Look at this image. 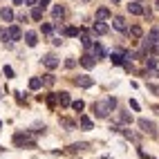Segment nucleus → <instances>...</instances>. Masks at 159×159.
<instances>
[{
    "mask_svg": "<svg viewBox=\"0 0 159 159\" xmlns=\"http://www.w3.org/2000/svg\"><path fill=\"white\" fill-rule=\"evenodd\" d=\"M14 143L16 146H20V148H34L36 146V139H34V137H31L29 132H16L14 134Z\"/></svg>",
    "mask_w": 159,
    "mask_h": 159,
    "instance_id": "nucleus-1",
    "label": "nucleus"
},
{
    "mask_svg": "<svg viewBox=\"0 0 159 159\" xmlns=\"http://www.w3.org/2000/svg\"><path fill=\"white\" fill-rule=\"evenodd\" d=\"M92 110H94V114L99 116V119H108V114L112 112V108L108 105V101H97L92 105Z\"/></svg>",
    "mask_w": 159,
    "mask_h": 159,
    "instance_id": "nucleus-2",
    "label": "nucleus"
},
{
    "mask_svg": "<svg viewBox=\"0 0 159 159\" xmlns=\"http://www.w3.org/2000/svg\"><path fill=\"white\" fill-rule=\"evenodd\" d=\"M139 128L146 132V134H150V137H157V125L152 121H148V119H139Z\"/></svg>",
    "mask_w": 159,
    "mask_h": 159,
    "instance_id": "nucleus-3",
    "label": "nucleus"
},
{
    "mask_svg": "<svg viewBox=\"0 0 159 159\" xmlns=\"http://www.w3.org/2000/svg\"><path fill=\"white\" fill-rule=\"evenodd\" d=\"M74 83H76L79 88H92V85H94V79L88 76V74H81V76L74 79Z\"/></svg>",
    "mask_w": 159,
    "mask_h": 159,
    "instance_id": "nucleus-4",
    "label": "nucleus"
},
{
    "mask_svg": "<svg viewBox=\"0 0 159 159\" xmlns=\"http://www.w3.org/2000/svg\"><path fill=\"white\" fill-rule=\"evenodd\" d=\"M79 63H81V65L85 67V70H92L94 65H97V58H94V56H90V54H83V56L79 58Z\"/></svg>",
    "mask_w": 159,
    "mask_h": 159,
    "instance_id": "nucleus-5",
    "label": "nucleus"
},
{
    "mask_svg": "<svg viewBox=\"0 0 159 159\" xmlns=\"http://www.w3.org/2000/svg\"><path fill=\"white\" fill-rule=\"evenodd\" d=\"M157 43H159V31H157V29H150V34L146 36L143 45H146V47H150V45H157Z\"/></svg>",
    "mask_w": 159,
    "mask_h": 159,
    "instance_id": "nucleus-6",
    "label": "nucleus"
},
{
    "mask_svg": "<svg viewBox=\"0 0 159 159\" xmlns=\"http://www.w3.org/2000/svg\"><path fill=\"white\" fill-rule=\"evenodd\" d=\"M7 38H9V40H20V38H23V31H20V27L11 25V27L7 29Z\"/></svg>",
    "mask_w": 159,
    "mask_h": 159,
    "instance_id": "nucleus-7",
    "label": "nucleus"
},
{
    "mask_svg": "<svg viewBox=\"0 0 159 159\" xmlns=\"http://www.w3.org/2000/svg\"><path fill=\"white\" fill-rule=\"evenodd\" d=\"M58 63H61V61H58L56 56H52V54L43 58V65H45L47 70H56V67H58Z\"/></svg>",
    "mask_w": 159,
    "mask_h": 159,
    "instance_id": "nucleus-8",
    "label": "nucleus"
},
{
    "mask_svg": "<svg viewBox=\"0 0 159 159\" xmlns=\"http://www.w3.org/2000/svg\"><path fill=\"white\" fill-rule=\"evenodd\" d=\"M92 31H94V34H99V36H103V34H108V25H105L103 20H97V23L92 25Z\"/></svg>",
    "mask_w": 159,
    "mask_h": 159,
    "instance_id": "nucleus-9",
    "label": "nucleus"
},
{
    "mask_svg": "<svg viewBox=\"0 0 159 159\" xmlns=\"http://www.w3.org/2000/svg\"><path fill=\"white\" fill-rule=\"evenodd\" d=\"M112 25H114L116 31H128V27H125V18H121V16H114Z\"/></svg>",
    "mask_w": 159,
    "mask_h": 159,
    "instance_id": "nucleus-10",
    "label": "nucleus"
},
{
    "mask_svg": "<svg viewBox=\"0 0 159 159\" xmlns=\"http://www.w3.org/2000/svg\"><path fill=\"white\" fill-rule=\"evenodd\" d=\"M79 125H81L83 130H92V128H94V123H92V119H88L85 114H81V119H79Z\"/></svg>",
    "mask_w": 159,
    "mask_h": 159,
    "instance_id": "nucleus-11",
    "label": "nucleus"
},
{
    "mask_svg": "<svg viewBox=\"0 0 159 159\" xmlns=\"http://www.w3.org/2000/svg\"><path fill=\"white\" fill-rule=\"evenodd\" d=\"M128 11H130L132 16H141V14H143V7H141L139 2H130V5H128Z\"/></svg>",
    "mask_w": 159,
    "mask_h": 159,
    "instance_id": "nucleus-12",
    "label": "nucleus"
},
{
    "mask_svg": "<svg viewBox=\"0 0 159 159\" xmlns=\"http://www.w3.org/2000/svg\"><path fill=\"white\" fill-rule=\"evenodd\" d=\"M112 14H110V9L108 7H99L97 9V20H108Z\"/></svg>",
    "mask_w": 159,
    "mask_h": 159,
    "instance_id": "nucleus-13",
    "label": "nucleus"
},
{
    "mask_svg": "<svg viewBox=\"0 0 159 159\" xmlns=\"http://www.w3.org/2000/svg\"><path fill=\"white\" fill-rule=\"evenodd\" d=\"M25 43H27L29 47H36V43H38V36L34 34V31H27V34H25Z\"/></svg>",
    "mask_w": 159,
    "mask_h": 159,
    "instance_id": "nucleus-14",
    "label": "nucleus"
},
{
    "mask_svg": "<svg viewBox=\"0 0 159 159\" xmlns=\"http://www.w3.org/2000/svg\"><path fill=\"white\" fill-rule=\"evenodd\" d=\"M56 101L61 103V105H70L72 101H70V94L67 92H56Z\"/></svg>",
    "mask_w": 159,
    "mask_h": 159,
    "instance_id": "nucleus-15",
    "label": "nucleus"
},
{
    "mask_svg": "<svg viewBox=\"0 0 159 159\" xmlns=\"http://www.w3.org/2000/svg\"><path fill=\"white\" fill-rule=\"evenodd\" d=\"M0 18H2L5 23H11V20H14V11H11V9H2V11H0Z\"/></svg>",
    "mask_w": 159,
    "mask_h": 159,
    "instance_id": "nucleus-16",
    "label": "nucleus"
},
{
    "mask_svg": "<svg viewBox=\"0 0 159 159\" xmlns=\"http://www.w3.org/2000/svg\"><path fill=\"white\" fill-rule=\"evenodd\" d=\"M40 88H43V81H40V79H29V90H40Z\"/></svg>",
    "mask_w": 159,
    "mask_h": 159,
    "instance_id": "nucleus-17",
    "label": "nucleus"
},
{
    "mask_svg": "<svg viewBox=\"0 0 159 159\" xmlns=\"http://www.w3.org/2000/svg\"><path fill=\"white\" fill-rule=\"evenodd\" d=\"M110 61H112V65H125L123 54H112V56H110Z\"/></svg>",
    "mask_w": 159,
    "mask_h": 159,
    "instance_id": "nucleus-18",
    "label": "nucleus"
},
{
    "mask_svg": "<svg viewBox=\"0 0 159 159\" xmlns=\"http://www.w3.org/2000/svg\"><path fill=\"white\" fill-rule=\"evenodd\" d=\"M31 18H34V20H43V9L34 7V9H31Z\"/></svg>",
    "mask_w": 159,
    "mask_h": 159,
    "instance_id": "nucleus-19",
    "label": "nucleus"
},
{
    "mask_svg": "<svg viewBox=\"0 0 159 159\" xmlns=\"http://www.w3.org/2000/svg\"><path fill=\"white\" fill-rule=\"evenodd\" d=\"M52 14H54V18H63V16H65V9H63L61 5H56L54 9H52Z\"/></svg>",
    "mask_w": 159,
    "mask_h": 159,
    "instance_id": "nucleus-20",
    "label": "nucleus"
},
{
    "mask_svg": "<svg viewBox=\"0 0 159 159\" xmlns=\"http://www.w3.org/2000/svg\"><path fill=\"white\" fill-rule=\"evenodd\" d=\"M130 36H132V38H141V27L134 25V27L130 29Z\"/></svg>",
    "mask_w": 159,
    "mask_h": 159,
    "instance_id": "nucleus-21",
    "label": "nucleus"
},
{
    "mask_svg": "<svg viewBox=\"0 0 159 159\" xmlns=\"http://www.w3.org/2000/svg\"><path fill=\"white\" fill-rule=\"evenodd\" d=\"M40 81H43L45 85H54V81H56V79H54V74H45V79H40Z\"/></svg>",
    "mask_w": 159,
    "mask_h": 159,
    "instance_id": "nucleus-22",
    "label": "nucleus"
},
{
    "mask_svg": "<svg viewBox=\"0 0 159 159\" xmlns=\"http://www.w3.org/2000/svg\"><path fill=\"white\" fill-rule=\"evenodd\" d=\"M70 105H72V108H74V110H76V112H81L83 108H85V103H83V101H72Z\"/></svg>",
    "mask_w": 159,
    "mask_h": 159,
    "instance_id": "nucleus-23",
    "label": "nucleus"
},
{
    "mask_svg": "<svg viewBox=\"0 0 159 159\" xmlns=\"http://www.w3.org/2000/svg\"><path fill=\"white\" fill-rule=\"evenodd\" d=\"M81 43H83V47H85V49H90V47H92V38L83 34V38H81Z\"/></svg>",
    "mask_w": 159,
    "mask_h": 159,
    "instance_id": "nucleus-24",
    "label": "nucleus"
},
{
    "mask_svg": "<svg viewBox=\"0 0 159 159\" xmlns=\"http://www.w3.org/2000/svg\"><path fill=\"white\" fill-rule=\"evenodd\" d=\"M119 119H121V123H132V116H130L128 112H121V114H119Z\"/></svg>",
    "mask_w": 159,
    "mask_h": 159,
    "instance_id": "nucleus-25",
    "label": "nucleus"
},
{
    "mask_svg": "<svg viewBox=\"0 0 159 159\" xmlns=\"http://www.w3.org/2000/svg\"><path fill=\"white\" fill-rule=\"evenodd\" d=\"M92 49H94V56H105V49L101 45H92Z\"/></svg>",
    "mask_w": 159,
    "mask_h": 159,
    "instance_id": "nucleus-26",
    "label": "nucleus"
},
{
    "mask_svg": "<svg viewBox=\"0 0 159 159\" xmlns=\"http://www.w3.org/2000/svg\"><path fill=\"white\" fill-rule=\"evenodd\" d=\"M85 148H88V143H74V146H70V150L76 152V150H85Z\"/></svg>",
    "mask_w": 159,
    "mask_h": 159,
    "instance_id": "nucleus-27",
    "label": "nucleus"
},
{
    "mask_svg": "<svg viewBox=\"0 0 159 159\" xmlns=\"http://www.w3.org/2000/svg\"><path fill=\"white\" fill-rule=\"evenodd\" d=\"M61 123L65 125L67 130H74V128H76V125H74V121H70V119H61Z\"/></svg>",
    "mask_w": 159,
    "mask_h": 159,
    "instance_id": "nucleus-28",
    "label": "nucleus"
},
{
    "mask_svg": "<svg viewBox=\"0 0 159 159\" xmlns=\"http://www.w3.org/2000/svg\"><path fill=\"white\" fill-rule=\"evenodd\" d=\"M65 36H79V29L76 27H67L65 29Z\"/></svg>",
    "mask_w": 159,
    "mask_h": 159,
    "instance_id": "nucleus-29",
    "label": "nucleus"
},
{
    "mask_svg": "<svg viewBox=\"0 0 159 159\" xmlns=\"http://www.w3.org/2000/svg\"><path fill=\"white\" fill-rule=\"evenodd\" d=\"M121 132H123L125 137H128V139H132V141H139V137H137L134 132H130V130H121Z\"/></svg>",
    "mask_w": 159,
    "mask_h": 159,
    "instance_id": "nucleus-30",
    "label": "nucleus"
},
{
    "mask_svg": "<svg viewBox=\"0 0 159 159\" xmlns=\"http://www.w3.org/2000/svg\"><path fill=\"white\" fill-rule=\"evenodd\" d=\"M146 65H148V67H155V65H157V58H155V56H148V58H146Z\"/></svg>",
    "mask_w": 159,
    "mask_h": 159,
    "instance_id": "nucleus-31",
    "label": "nucleus"
},
{
    "mask_svg": "<svg viewBox=\"0 0 159 159\" xmlns=\"http://www.w3.org/2000/svg\"><path fill=\"white\" fill-rule=\"evenodd\" d=\"M2 72H5V76H7V79H14V70L9 67V65H7V67H5Z\"/></svg>",
    "mask_w": 159,
    "mask_h": 159,
    "instance_id": "nucleus-32",
    "label": "nucleus"
},
{
    "mask_svg": "<svg viewBox=\"0 0 159 159\" xmlns=\"http://www.w3.org/2000/svg\"><path fill=\"white\" fill-rule=\"evenodd\" d=\"M38 7H40V9H43V11H45V9L49 7V0H38Z\"/></svg>",
    "mask_w": 159,
    "mask_h": 159,
    "instance_id": "nucleus-33",
    "label": "nucleus"
},
{
    "mask_svg": "<svg viewBox=\"0 0 159 159\" xmlns=\"http://www.w3.org/2000/svg\"><path fill=\"white\" fill-rule=\"evenodd\" d=\"M43 31L45 34H52V31H54V25H43Z\"/></svg>",
    "mask_w": 159,
    "mask_h": 159,
    "instance_id": "nucleus-34",
    "label": "nucleus"
},
{
    "mask_svg": "<svg viewBox=\"0 0 159 159\" xmlns=\"http://www.w3.org/2000/svg\"><path fill=\"white\" fill-rule=\"evenodd\" d=\"M108 105L114 110V108H116V99H114V97H110V99H108Z\"/></svg>",
    "mask_w": 159,
    "mask_h": 159,
    "instance_id": "nucleus-35",
    "label": "nucleus"
},
{
    "mask_svg": "<svg viewBox=\"0 0 159 159\" xmlns=\"http://www.w3.org/2000/svg\"><path fill=\"white\" fill-rule=\"evenodd\" d=\"M65 65H67V67H74V65H76V61H74V58H67Z\"/></svg>",
    "mask_w": 159,
    "mask_h": 159,
    "instance_id": "nucleus-36",
    "label": "nucleus"
},
{
    "mask_svg": "<svg viewBox=\"0 0 159 159\" xmlns=\"http://www.w3.org/2000/svg\"><path fill=\"white\" fill-rule=\"evenodd\" d=\"M25 2H27V5H36V2H38V0H25Z\"/></svg>",
    "mask_w": 159,
    "mask_h": 159,
    "instance_id": "nucleus-37",
    "label": "nucleus"
},
{
    "mask_svg": "<svg viewBox=\"0 0 159 159\" xmlns=\"http://www.w3.org/2000/svg\"><path fill=\"white\" fill-rule=\"evenodd\" d=\"M14 2H16V5H20V2H23V0H14Z\"/></svg>",
    "mask_w": 159,
    "mask_h": 159,
    "instance_id": "nucleus-38",
    "label": "nucleus"
},
{
    "mask_svg": "<svg viewBox=\"0 0 159 159\" xmlns=\"http://www.w3.org/2000/svg\"><path fill=\"white\" fill-rule=\"evenodd\" d=\"M112 2H119V0H112Z\"/></svg>",
    "mask_w": 159,
    "mask_h": 159,
    "instance_id": "nucleus-39",
    "label": "nucleus"
},
{
    "mask_svg": "<svg viewBox=\"0 0 159 159\" xmlns=\"http://www.w3.org/2000/svg\"><path fill=\"white\" fill-rule=\"evenodd\" d=\"M157 9H159V2H157Z\"/></svg>",
    "mask_w": 159,
    "mask_h": 159,
    "instance_id": "nucleus-40",
    "label": "nucleus"
},
{
    "mask_svg": "<svg viewBox=\"0 0 159 159\" xmlns=\"http://www.w3.org/2000/svg\"><path fill=\"white\" fill-rule=\"evenodd\" d=\"M0 125H2V121H0Z\"/></svg>",
    "mask_w": 159,
    "mask_h": 159,
    "instance_id": "nucleus-41",
    "label": "nucleus"
}]
</instances>
